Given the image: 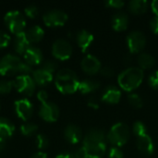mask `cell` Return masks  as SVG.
Instances as JSON below:
<instances>
[{"label": "cell", "instance_id": "obj_1", "mask_svg": "<svg viewBox=\"0 0 158 158\" xmlns=\"http://www.w3.org/2000/svg\"><path fill=\"white\" fill-rule=\"evenodd\" d=\"M106 136L102 130L92 129L84 136L82 147L87 155L103 156L106 152Z\"/></svg>", "mask_w": 158, "mask_h": 158}, {"label": "cell", "instance_id": "obj_2", "mask_svg": "<svg viewBox=\"0 0 158 158\" xmlns=\"http://www.w3.org/2000/svg\"><path fill=\"white\" fill-rule=\"evenodd\" d=\"M56 89L64 94H71L78 91L80 81L77 74L69 69H59L55 76Z\"/></svg>", "mask_w": 158, "mask_h": 158}, {"label": "cell", "instance_id": "obj_3", "mask_svg": "<svg viewBox=\"0 0 158 158\" xmlns=\"http://www.w3.org/2000/svg\"><path fill=\"white\" fill-rule=\"evenodd\" d=\"M143 70L140 68L131 67L123 70L118 77L119 88L126 92H132L137 89L143 81Z\"/></svg>", "mask_w": 158, "mask_h": 158}, {"label": "cell", "instance_id": "obj_4", "mask_svg": "<svg viewBox=\"0 0 158 158\" xmlns=\"http://www.w3.org/2000/svg\"><path fill=\"white\" fill-rule=\"evenodd\" d=\"M130 133L131 131L129 126L123 122H118L111 127L106 135V140L113 146L120 148L128 143Z\"/></svg>", "mask_w": 158, "mask_h": 158}, {"label": "cell", "instance_id": "obj_5", "mask_svg": "<svg viewBox=\"0 0 158 158\" xmlns=\"http://www.w3.org/2000/svg\"><path fill=\"white\" fill-rule=\"evenodd\" d=\"M4 21L9 31L15 35L25 31L26 19L24 15L19 10H10L6 13Z\"/></svg>", "mask_w": 158, "mask_h": 158}, {"label": "cell", "instance_id": "obj_6", "mask_svg": "<svg viewBox=\"0 0 158 158\" xmlns=\"http://www.w3.org/2000/svg\"><path fill=\"white\" fill-rule=\"evenodd\" d=\"M22 60L16 55L7 54L0 59V74L2 76H12L19 74V69Z\"/></svg>", "mask_w": 158, "mask_h": 158}, {"label": "cell", "instance_id": "obj_7", "mask_svg": "<svg viewBox=\"0 0 158 158\" xmlns=\"http://www.w3.org/2000/svg\"><path fill=\"white\" fill-rule=\"evenodd\" d=\"M14 88L21 94L31 96L35 92V82L31 75H18L13 81Z\"/></svg>", "mask_w": 158, "mask_h": 158}, {"label": "cell", "instance_id": "obj_8", "mask_svg": "<svg viewBox=\"0 0 158 158\" xmlns=\"http://www.w3.org/2000/svg\"><path fill=\"white\" fill-rule=\"evenodd\" d=\"M127 45L131 54L140 53L143 50L146 44L145 35L139 31H131L127 36Z\"/></svg>", "mask_w": 158, "mask_h": 158}, {"label": "cell", "instance_id": "obj_9", "mask_svg": "<svg viewBox=\"0 0 158 158\" xmlns=\"http://www.w3.org/2000/svg\"><path fill=\"white\" fill-rule=\"evenodd\" d=\"M52 54L58 60H68L72 55V46L65 39H57L52 45Z\"/></svg>", "mask_w": 158, "mask_h": 158}, {"label": "cell", "instance_id": "obj_10", "mask_svg": "<svg viewBox=\"0 0 158 158\" xmlns=\"http://www.w3.org/2000/svg\"><path fill=\"white\" fill-rule=\"evenodd\" d=\"M44 22L48 27H60L65 25L68 20V14L59 9L47 11L43 16Z\"/></svg>", "mask_w": 158, "mask_h": 158}, {"label": "cell", "instance_id": "obj_11", "mask_svg": "<svg viewBox=\"0 0 158 158\" xmlns=\"http://www.w3.org/2000/svg\"><path fill=\"white\" fill-rule=\"evenodd\" d=\"M39 116L46 122H55L58 119L59 108L55 103L47 101L41 104L39 108Z\"/></svg>", "mask_w": 158, "mask_h": 158}, {"label": "cell", "instance_id": "obj_12", "mask_svg": "<svg viewBox=\"0 0 158 158\" xmlns=\"http://www.w3.org/2000/svg\"><path fill=\"white\" fill-rule=\"evenodd\" d=\"M17 116L23 121H28L33 114V106L27 98H21L14 103Z\"/></svg>", "mask_w": 158, "mask_h": 158}, {"label": "cell", "instance_id": "obj_13", "mask_svg": "<svg viewBox=\"0 0 158 158\" xmlns=\"http://www.w3.org/2000/svg\"><path fill=\"white\" fill-rule=\"evenodd\" d=\"M81 69L89 75H94L98 73L102 69L101 62L96 56L93 55L85 56L81 62Z\"/></svg>", "mask_w": 158, "mask_h": 158}, {"label": "cell", "instance_id": "obj_14", "mask_svg": "<svg viewBox=\"0 0 158 158\" xmlns=\"http://www.w3.org/2000/svg\"><path fill=\"white\" fill-rule=\"evenodd\" d=\"M24 61L30 66H39L44 62V56L40 48L31 46L23 55Z\"/></svg>", "mask_w": 158, "mask_h": 158}, {"label": "cell", "instance_id": "obj_15", "mask_svg": "<svg viewBox=\"0 0 158 158\" xmlns=\"http://www.w3.org/2000/svg\"><path fill=\"white\" fill-rule=\"evenodd\" d=\"M121 99V92L120 90L114 86V85H109L102 93L101 100L104 103L110 104V105H115L118 104Z\"/></svg>", "mask_w": 158, "mask_h": 158}, {"label": "cell", "instance_id": "obj_16", "mask_svg": "<svg viewBox=\"0 0 158 158\" xmlns=\"http://www.w3.org/2000/svg\"><path fill=\"white\" fill-rule=\"evenodd\" d=\"M31 77H32L35 84L40 87H44V86L48 85L49 83H51V81L54 79L53 73L46 71L41 68L37 69L36 70H33Z\"/></svg>", "mask_w": 158, "mask_h": 158}, {"label": "cell", "instance_id": "obj_17", "mask_svg": "<svg viewBox=\"0 0 158 158\" xmlns=\"http://www.w3.org/2000/svg\"><path fill=\"white\" fill-rule=\"evenodd\" d=\"M137 147L140 153H142L144 156H152L155 152L154 142L148 134L138 137Z\"/></svg>", "mask_w": 158, "mask_h": 158}, {"label": "cell", "instance_id": "obj_18", "mask_svg": "<svg viewBox=\"0 0 158 158\" xmlns=\"http://www.w3.org/2000/svg\"><path fill=\"white\" fill-rule=\"evenodd\" d=\"M65 139L71 144H77L82 138L81 130L74 124H69L64 130Z\"/></svg>", "mask_w": 158, "mask_h": 158}, {"label": "cell", "instance_id": "obj_19", "mask_svg": "<svg viewBox=\"0 0 158 158\" xmlns=\"http://www.w3.org/2000/svg\"><path fill=\"white\" fill-rule=\"evenodd\" d=\"M77 44L82 52H86L94 42V35L87 30H81L76 36Z\"/></svg>", "mask_w": 158, "mask_h": 158}, {"label": "cell", "instance_id": "obj_20", "mask_svg": "<svg viewBox=\"0 0 158 158\" xmlns=\"http://www.w3.org/2000/svg\"><path fill=\"white\" fill-rule=\"evenodd\" d=\"M112 28L116 31H125L129 26V17L124 12H118L116 13L111 19Z\"/></svg>", "mask_w": 158, "mask_h": 158}, {"label": "cell", "instance_id": "obj_21", "mask_svg": "<svg viewBox=\"0 0 158 158\" xmlns=\"http://www.w3.org/2000/svg\"><path fill=\"white\" fill-rule=\"evenodd\" d=\"M31 43L29 42L27 36H26V33L25 31L24 32H21V33H19L16 35L15 39H14V44H13V47H14V50L16 51L17 54L19 55H24V53L31 47Z\"/></svg>", "mask_w": 158, "mask_h": 158}, {"label": "cell", "instance_id": "obj_22", "mask_svg": "<svg viewBox=\"0 0 158 158\" xmlns=\"http://www.w3.org/2000/svg\"><path fill=\"white\" fill-rule=\"evenodd\" d=\"M100 87V83L96 80L92 79H86L81 81H80L79 89L78 91L81 93L82 94H89L95 91H97Z\"/></svg>", "mask_w": 158, "mask_h": 158}, {"label": "cell", "instance_id": "obj_23", "mask_svg": "<svg viewBox=\"0 0 158 158\" xmlns=\"http://www.w3.org/2000/svg\"><path fill=\"white\" fill-rule=\"evenodd\" d=\"M15 131L14 124L6 118H0V137L3 139L10 138Z\"/></svg>", "mask_w": 158, "mask_h": 158}, {"label": "cell", "instance_id": "obj_24", "mask_svg": "<svg viewBox=\"0 0 158 158\" xmlns=\"http://www.w3.org/2000/svg\"><path fill=\"white\" fill-rule=\"evenodd\" d=\"M128 8L134 15H141L148 9V2L145 0H132L128 4Z\"/></svg>", "mask_w": 158, "mask_h": 158}, {"label": "cell", "instance_id": "obj_25", "mask_svg": "<svg viewBox=\"0 0 158 158\" xmlns=\"http://www.w3.org/2000/svg\"><path fill=\"white\" fill-rule=\"evenodd\" d=\"M25 33H26V36L31 44L40 42L44 35V31L43 28L39 25H34V26L31 27L28 31H25Z\"/></svg>", "mask_w": 158, "mask_h": 158}, {"label": "cell", "instance_id": "obj_26", "mask_svg": "<svg viewBox=\"0 0 158 158\" xmlns=\"http://www.w3.org/2000/svg\"><path fill=\"white\" fill-rule=\"evenodd\" d=\"M137 62H138V65H139V68L141 69H149L151 68H153L155 66V63H156V59L155 57L150 55V54H147V53H141L138 56V59H137Z\"/></svg>", "mask_w": 158, "mask_h": 158}, {"label": "cell", "instance_id": "obj_27", "mask_svg": "<svg viewBox=\"0 0 158 158\" xmlns=\"http://www.w3.org/2000/svg\"><path fill=\"white\" fill-rule=\"evenodd\" d=\"M37 131H38V126L33 122L26 121L24 124L20 126V132L24 136H31L34 133H36Z\"/></svg>", "mask_w": 158, "mask_h": 158}, {"label": "cell", "instance_id": "obj_28", "mask_svg": "<svg viewBox=\"0 0 158 158\" xmlns=\"http://www.w3.org/2000/svg\"><path fill=\"white\" fill-rule=\"evenodd\" d=\"M132 131H133V133H134L135 136L141 137V136H143V135L147 134V128H146V126L144 125L143 122H142V121H136V122L133 123Z\"/></svg>", "mask_w": 158, "mask_h": 158}, {"label": "cell", "instance_id": "obj_29", "mask_svg": "<svg viewBox=\"0 0 158 158\" xmlns=\"http://www.w3.org/2000/svg\"><path fill=\"white\" fill-rule=\"evenodd\" d=\"M128 101L130 103V105L134 107V108H141L143 106V99L141 98V96L137 94H131L128 96Z\"/></svg>", "mask_w": 158, "mask_h": 158}, {"label": "cell", "instance_id": "obj_30", "mask_svg": "<svg viewBox=\"0 0 158 158\" xmlns=\"http://www.w3.org/2000/svg\"><path fill=\"white\" fill-rule=\"evenodd\" d=\"M35 144H36V146H37V148L39 150H44V149H46V147L49 144L48 138L46 137V135H44L43 133H40V134H38L36 136Z\"/></svg>", "mask_w": 158, "mask_h": 158}, {"label": "cell", "instance_id": "obj_31", "mask_svg": "<svg viewBox=\"0 0 158 158\" xmlns=\"http://www.w3.org/2000/svg\"><path fill=\"white\" fill-rule=\"evenodd\" d=\"M25 15L30 19H35L39 15V7L35 5H29L24 9Z\"/></svg>", "mask_w": 158, "mask_h": 158}, {"label": "cell", "instance_id": "obj_32", "mask_svg": "<svg viewBox=\"0 0 158 158\" xmlns=\"http://www.w3.org/2000/svg\"><path fill=\"white\" fill-rule=\"evenodd\" d=\"M13 87H14L13 81H6V80L0 81V94H6L10 93Z\"/></svg>", "mask_w": 158, "mask_h": 158}, {"label": "cell", "instance_id": "obj_33", "mask_svg": "<svg viewBox=\"0 0 158 158\" xmlns=\"http://www.w3.org/2000/svg\"><path fill=\"white\" fill-rule=\"evenodd\" d=\"M41 69H43L46 71H49L51 73H54L57 69V63L54 60H46L42 63Z\"/></svg>", "mask_w": 158, "mask_h": 158}, {"label": "cell", "instance_id": "obj_34", "mask_svg": "<svg viewBox=\"0 0 158 158\" xmlns=\"http://www.w3.org/2000/svg\"><path fill=\"white\" fill-rule=\"evenodd\" d=\"M11 41L10 35L4 31H0V49L6 47Z\"/></svg>", "mask_w": 158, "mask_h": 158}, {"label": "cell", "instance_id": "obj_35", "mask_svg": "<svg viewBox=\"0 0 158 158\" xmlns=\"http://www.w3.org/2000/svg\"><path fill=\"white\" fill-rule=\"evenodd\" d=\"M32 72H33V69L31 66L27 64L25 61H22L20 63V66L19 69V75H30V74H32Z\"/></svg>", "mask_w": 158, "mask_h": 158}, {"label": "cell", "instance_id": "obj_36", "mask_svg": "<svg viewBox=\"0 0 158 158\" xmlns=\"http://www.w3.org/2000/svg\"><path fill=\"white\" fill-rule=\"evenodd\" d=\"M107 156L108 158H124V155H123V152L121 151V149H119L118 147L112 146L108 150Z\"/></svg>", "mask_w": 158, "mask_h": 158}, {"label": "cell", "instance_id": "obj_37", "mask_svg": "<svg viewBox=\"0 0 158 158\" xmlns=\"http://www.w3.org/2000/svg\"><path fill=\"white\" fill-rule=\"evenodd\" d=\"M105 5L108 7H111V8L119 9L125 6V3L121 0H108L106 2H105Z\"/></svg>", "mask_w": 158, "mask_h": 158}, {"label": "cell", "instance_id": "obj_38", "mask_svg": "<svg viewBox=\"0 0 158 158\" xmlns=\"http://www.w3.org/2000/svg\"><path fill=\"white\" fill-rule=\"evenodd\" d=\"M148 83L149 85L155 89V90H158V70L153 72L148 79Z\"/></svg>", "mask_w": 158, "mask_h": 158}, {"label": "cell", "instance_id": "obj_39", "mask_svg": "<svg viewBox=\"0 0 158 158\" xmlns=\"http://www.w3.org/2000/svg\"><path fill=\"white\" fill-rule=\"evenodd\" d=\"M87 104H88V106H90V107L93 108V109H97V108H99V106H100V101H99V99L96 98L95 96H91V97L88 99Z\"/></svg>", "mask_w": 158, "mask_h": 158}, {"label": "cell", "instance_id": "obj_40", "mask_svg": "<svg viewBox=\"0 0 158 158\" xmlns=\"http://www.w3.org/2000/svg\"><path fill=\"white\" fill-rule=\"evenodd\" d=\"M71 155H72L73 158H84L85 157V156L87 155V153H86V151L84 150V148L81 146V147L76 149L75 151L71 152Z\"/></svg>", "mask_w": 158, "mask_h": 158}, {"label": "cell", "instance_id": "obj_41", "mask_svg": "<svg viewBox=\"0 0 158 158\" xmlns=\"http://www.w3.org/2000/svg\"><path fill=\"white\" fill-rule=\"evenodd\" d=\"M150 28L155 34H158V17L155 16L150 20Z\"/></svg>", "mask_w": 158, "mask_h": 158}, {"label": "cell", "instance_id": "obj_42", "mask_svg": "<svg viewBox=\"0 0 158 158\" xmlns=\"http://www.w3.org/2000/svg\"><path fill=\"white\" fill-rule=\"evenodd\" d=\"M100 72H101V74L103 75V76H105V77H112L113 75H114V73H115V71H114V69L111 68V67H104V68H102L101 69V70H100Z\"/></svg>", "mask_w": 158, "mask_h": 158}, {"label": "cell", "instance_id": "obj_43", "mask_svg": "<svg viewBox=\"0 0 158 158\" xmlns=\"http://www.w3.org/2000/svg\"><path fill=\"white\" fill-rule=\"evenodd\" d=\"M37 98H38V100L42 104L47 102V99H48V94H47V92L44 91V90H40L37 93Z\"/></svg>", "mask_w": 158, "mask_h": 158}, {"label": "cell", "instance_id": "obj_44", "mask_svg": "<svg viewBox=\"0 0 158 158\" xmlns=\"http://www.w3.org/2000/svg\"><path fill=\"white\" fill-rule=\"evenodd\" d=\"M151 6H152V10L154 12V14L158 17V0H155L152 2L151 4Z\"/></svg>", "mask_w": 158, "mask_h": 158}, {"label": "cell", "instance_id": "obj_45", "mask_svg": "<svg viewBox=\"0 0 158 158\" xmlns=\"http://www.w3.org/2000/svg\"><path fill=\"white\" fill-rule=\"evenodd\" d=\"M31 158H48V156H47V155H46L45 153H44V152H37V153H35L34 155H32Z\"/></svg>", "mask_w": 158, "mask_h": 158}, {"label": "cell", "instance_id": "obj_46", "mask_svg": "<svg viewBox=\"0 0 158 158\" xmlns=\"http://www.w3.org/2000/svg\"><path fill=\"white\" fill-rule=\"evenodd\" d=\"M56 158H73V156L71 153H62V154L57 155Z\"/></svg>", "mask_w": 158, "mask_h": 158}, {"label": "cell", "instance_id": "obj_47", "mask_svg": "<svg viewBox=\"0 0 158 158\" xmlns=\"http://www.w3.org/2000/svg\"><path fill=\"white\" fill-rule=\"evenodd\" d=\"M5 146H6V139H3L0 137V153L3 151Z\"/></svg>", "mask_w": 158, "mask_h": 158}, {"label": "cell", "instance_id": "obj_48", "mask_svg": "<svg viewBox=\"0 0 158 158\" xmlns=\"http://www.w3.org/2000/svg\"><path fill=\"white\" fill-rule=\"evenodd\" d=\"M84 158H103L102 156H94V155H86Z\"/></svg>", "mask_w": 158, "mask_h": 158}]
</instances>
